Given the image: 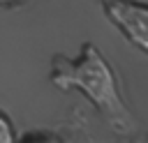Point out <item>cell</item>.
<instances>
[{
  "mask_svg": "<svg viewBox=\"0 0 148 143\" xmlns=\"http://www.w3.org/2000/svg\"><path fill=\"white\" fill-rule=\"evenodd\" d=\"M51 83L60 90L83 92L99 111V115L109 122V127H113L118 134H132L139 129L136 118L130 113V108L120 97L113 67L106 62V58L92 42H86L81 46L79 58L53 55Z\"/></svg>",
  "mask_w": 148,
  "mask_h": 143,
  "instance_id": "obj_1",
  "label": "cell"
},
{
  "mask_svg": "<svg viewBox=\"0 0 148 143\" xmlns=\"http://www.w3.org/2000/svg\"><path fill=\"white\" fill-rule=\"evenodd\" d=\"M104 16L127 42L148 53V5L136 0H97Z\"/></svg>",
  "mask_w": 148,
  "mask_h": 143,
  "instance_id": "obj_2",
  "label": "cell"
},
{
  "mask_svg": "<svg viewBox=\"0 0 148 143\" xmlns=\"http://www.w3.org/2000/svg\"><path fill=\"white\" fill-rule=\"evenodd\" d=\"M14 141V129L12 122L7 120V115L0 113V143H12Z\"/></svg>",
  "mask_w": 148,
  "mask_h": 143,
  "instance_id": "obj_3",
  "label": "cell"
},
{
  "mask_svg": "<svg viewBox=\"0 0 148 143\" xmlns=\"http://www.w3.org/2000/svg\"><path fill=\"white\" fill-rule=\"evenodd\" d=\"M9 2H18V0H0V5H9Z\"/></svg>",
  "mask_w": 148,
  "mask_h": 143,
  "instance_id": "obj_4",
  "label": "cell"
}]
</instances>
